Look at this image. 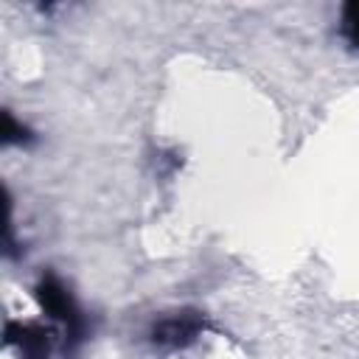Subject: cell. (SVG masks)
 Listing matches in <instances>:
<instances>
[{
    "mask_svg": "<svg viewBox=\"0 0 359 359\" xmlns=\"http://www.w3.org/2000/svg\"><path fill=\"white\" fill-rule=\"evenodd\" d=\"M34 297L42 306V311L62 328V351L70 356L81 348L87 339V314L70 294V289L56 275H42L34 286Z\"/></svg>",
    "mask_w": 359,
    "mask_h": 359,
    "instance_id": "6da1fadb",
    "label": "cell"
},
{
    "mask_svg": "<svg viewBox=\"0 0 359 359\" xmlns=\"http://www.w3.org/2000/svg\"><path fill=\"white\" fill-rule=\"evenodd\" d=\"M208 328V317L196 309H180L157 317L149 328V342L157 351H182L194 345Z\"/></svg>",
    "mask_w": 359,
    "mask_h": 359,
    "instance_id": "7a4b0ae2",
    "label": "cell"
},
{
    "mask_svg": "<svg viewBox=\"0 0 359 359\" xmlns=\"http://www.w3.org/2000/svg\"><path fill=\"white\" fill-rule=\"evenodd\" d=\"M6 345L20 353V359H53L56 337L53 328L36 325V323H6Z\"/></svg>",
    "mask_w": 359,
    "mask_h": 359,
    "instance_id": "3957f363",
    "label": "cell"
},
{
    "mask_svg": "<svg viewBox=\"0 0 359 359\" xmlns=\"http://www.w3.org/2000/svg\"><path fill=\"white\" fill-rule=\"evenodd\" d=\"M339 34L345 36V42H348L351 48H359V0H351V3L342 6Z\"/></svg>",
    "mask_w": 359,
    "mask_h": 359,
    "instance_id": "277c9868",
    "label": "cell"
},
{
    "mask_svg": "<svg viewBox=\"0 0 359 359\" xmlns=\"http://www.w3.org/2000/svg\"><path fill=\"white\" fill-rule=\"evenodd\" d=\"M28 140H31L28 126H20L11 112H3V143L11 146V143H28Z\"/></svg>",
    "mask_w": 359,
    "mask_h": 359,
    "instance_id": "5b68a950",
    "label": "cell"
}]
</instances>
